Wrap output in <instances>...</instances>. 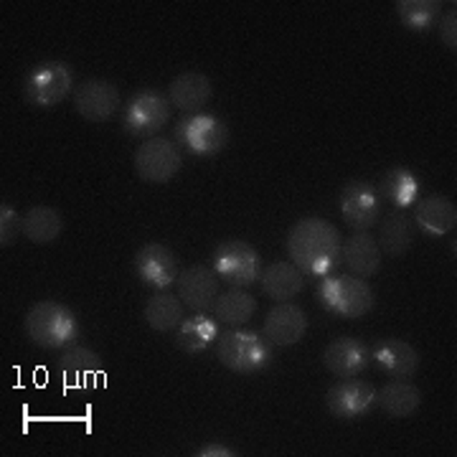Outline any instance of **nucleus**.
<instances>
[{"instance_id":"26","label":"nucleus","mask_w":457,"mask_h":457,"mask_svg":"<svg viewBox=\"0 0 457 457\" xmlns=\"http://www.w3.org/2000/svg\"><path fill=\"white\" fill-rule=\"evenodd\" d=\"M376 191H378L381 201H389L392 206H396L402 212V209H409V206H414L420 201L422 186H420V179L409 168L399 165V168H392L381 179V183L376 186Z\"/></svg>"},{"instance_id":"28","label":"nucleus","mask_w":457,"mask_h":457,"mask_svg":"<svg viewBox=\"0 0 457 457\" xmlns=\"http://www.w3.org/2000/svg\"><path fill=\"white\" fill-rule=\"evenodd\" d=\"M414 242V228L411 221L404 212H392L384 221H381V231H378V239L376 245L381 249V254L386 257H404Z\"/></svg>"},{"instance_id":"4","label":"nucleus","mask_w":457,"mask_h":457,"mask_svg":"<svg viewBox=\"0 0 457 457\" xmlns=\"http://www.w3.org/2000/svg\"><path fill=\"white\" fill-rule=\"evenodd\" d=\"M323 308L345 320H359L374 311L376 295L371 285L356 275H328L318 287Z\"/></svg>"},{"instance_id":"22","label":"nucleus","mask_w":457,"mask_h":457,"mask_svg":"<svg viewBox=\"0 0 457 457\" xmlns=\"http://www.w3.org/2000/svg\"><path fill=\"white\" fill-rule=\"evenodd\" d=\"M219 320L209 312H194L176 328V345L183 353H204L219 338Z\"/></svg>"},{"instance_id":"17","label":"nucleus","mask_w":457,"mask_h":457,"mask_svg":"<svg viewBox=\"0 0 457 457\" xmlns=\"http://www.w3.org/2000/svg\"><path fill=\"white\" fill-rule=\"evenodd\" d=\"M305 333H308V312L293 303H279L264 318V336L278 348L300 343Z\"/></svg>"},{"instance_id":"2","label":"nucleus","mask_w":457,"mask_h":457,"mask_svg":"<svg viewBox=\"0 0 457 457\" xmlns=\"http://www.w3.org/2000/svg\"><path fill=\"white\" fill-rule=\"evenodd\" d=\"M23 328H26V336L38 348H49V351L69 348L79 338V320L74 311L56 300H41L31 305L26 312Z\"/></svg>"},{"instance_id":"16","label":"nucleus","mask_w":457,"mask_h":457,"mask_svg":"<svg viewBox=\"0 0 457 457\" xmlns=\"http://www.w3.org/2000/svg\"><path fill=\"white\" fill-rule=\"evenodd\" d=\"M323 363L333 376L353 378V376H361L369 369L371 348L353 336H341V338L328 343V348L323 351Z\"/></svg>"},{"instance_id":"19","label":"nucleus","mask_w":457,"mask_h":457,"mask_svg":"<svg viewBox=\"0 0 457 457\" xmlns=\"http://www.w3.org/2000/svg\"><path fill=\"white\" fill-rule=\"evenodd\" d=\"M371 359L394 378H411L420 371V351L402 338H381L371 348Z\"/></svg>"},{"instance_id":"10","label":"nucleus","mask_w":457,"mask_h":457,"mask_svg":"<svg viewBox=\"0 0 457 457\" xmlns=\"http://www.w3.org/2000/svg\"><path fill=\"white\" fill-rule=\"evenodd\" d=\"M56 371L69 392H92L104 381V361L97 351L84 345H69L59 356Z\"/></svg>"},{"instance_id":"9","label":"nucleus","mask_w":457,"mask_h":457,"mask_svg":"<svg viewBox=\"0 0 457 457\" xmlns=\"http://www.w3.org/2000/svg\"><path fill=\"white\" fill-rule=\"evenodd\" d=\"M176 137L188 153H194L198 158H212L227 147L228 128L216 114L196 112L180 120L176 128Z\"/></svg>"},{"instance_id":"8","label":"nucleus","mask_w":457,"mask_h":457,"mask_svg":"<svg viewBox=\"0 0 457 457\" xmlns=\"http://www.w3.org/2000/svg\"><path fill=\"white\" fill-rule=\"evenodd\" d=\"M132 165H135L137 179L161 186L179 176V170L183 168V153L168 137H150L135 150Z\"/></svg>"},{"instance_id":"29","label":"nucleus","mask_w":457,"mask_h":457,"mask_svg":"<svg viewBox=\"0 0 457 457\" xmlns=\"http://www.w3.org/2000/svg\"><path fill=\"white\" fill-rule=\"evenodd\" d=\"M64 231V216L54 206H33L23 216V234L33 245H51Z\"/></svg>"},{"instance_id":"5","label":"nucleus","mask_w":457,"mask_h":457,"mask_svg":"<svg viewBox=\"0 0 457 457\" xmlns=\"http://www.w3.org/2000/svg\"><path fill=\"white\" fill-rule=\"evenodd\" d=\"M71 89H74V71L66 62H56V59L36 64L23 79V99L38 110L59 107Z\"/></svg>"},{"instance_id":"27","label":"nucleus","mask_w":457,"mask_h":457,"mask_svg":"<svg viewBox=\"0 0 457 457\" xmlns=\"http://www.w3.org/2000/svg\"><path fill=\"white\" fill-rule=\"evenodd\" d=\"M376 404L384 409L389 417L404 420L411 417L417 409L422 407V392L409 384L407 378H396L392 384H386L384 389L376 392Z\"/></svg>"},{"instance_id":"24","label":"nucleus","mask_w":457,"mask_h":457,"mask_svg":"<svg viewBox=\"0 0 457 457\" xmlns=\"http://www.w3.org/2000/svg\"><path fill=\"white\" fill-rule=\"evenodd\" d=\"M212 311L219 323L228 328H242L257 312V300H254V295L246 293L245 287H234V290H224L216 295Z\"/></svg>"},{"instance_id":"32","label":"nucleus","mask_w":457,"mask_h":457,"mask_svg":"<svg viewBox=\"0 0 457 457\" xmlns=\"http://www.w3.org/2000/svg\"><path fill=\"white\" fill-rule=\"evenodd\" d=\"M437 31H440L442 44L447 49L457 51V5L453 3L447 11H442L440 21H437Z\"/></svg>"},{"instance_id":"15","label":"nucleus","mask_w":457,"mask_h":457,"mask_svg":"<svg viewBox=\"0 0 457 457\" xmlns=\"http://www.w3.org/2000/svg\"><path fill=\"white\" fill-rule=\"evenodd\" d=\"M176 290H179L180 303L194 312H209L213 308V300L219 295V275L213 272V267L206 264H194L180 270L176 279Z\"/></svg>"},{"instance_id":"20","label":"nucleus","mask_w":457,"mask_h":457,"mask_svg":"<svg viewBox=\"0 0 457 457\" xmlns=\"http://www.w3.org/2000/svg\"><path fill=\"white\" fill-rule=\"evenodd\" d=\"M414 224L427 237H445L457 227V206L447 196H427L414 204Z\"/></svg>"},{"instance_id":"23","label":"nucleus","mask_w":457,"mask_h":457,"mask_svg":"<svg viewBox=\"0 0 457 457\" xmlns=\"http://www.w3.org/2000/svg\"><path fill=\"white\" fill-rule=\"evenodd\" d=\"M262 293L278 303H290L295 295L305 290V275L295 267L293 262H275L267 270H262Z\"/></svg>"},{"instance_id":"13","label":"nucleus","mask_w":457,"mask_h":457,"mask_svg":"<svg viewBox=\"0 0 457 457\" xmlns=\"http://www.w3.org/2000/svg\"><path fill=\"white\" fill-rule=\"evenodd\" d=\"M376 404V389L361 376L341 378L326 394V407L336 420H359Z\"/></svg>"},{"instance_id":"25","label":"nucleus","mask_w":457,"mask_h":457,"mask_svg":"<svg viewBox=\"0 0 457 457\" xmlns=\"http://www.w3.org/2000/svg\"><path fill=\"white\" fill-rule=\"evenodd\" d=\"M183 311L186 305L180 303V297L170 290H158L147 297L145 311L143 318L150 330L155 333H168V330H176L183 320Z\"/></svg>"},{"instance_id":"7","label":"nucleus","mask_w":457,"mask_h":457,"mask_svg":"<svg viewBox=\"0 0 457 457\" xmlns=\"http://www.w3.org/2000/svg\"><path fill=\"white\" fill-rule=\"evenodd\" d=\"M212 267L231 287H252L262 278L260 252L242 239H227L216 246Z\"/></svg>"},{"instance_id":"3","label":"nucleus","mask_w":457,"mask_h":457,"mask_svg":"<svg viewBox=\"0 0 457 457\" xmlns=\"http://www.w3.org/2000/svg\"><path fill=\"white\" fill-rule=\"evenodd\" d=\"M272 343L267 336L257 330L242 328H228L221 330L219 338L213 343L216 359L221 366H227L234 374H257L270 361H272Z\"/></svg>"},{"instance_id":"31","label":"nucleus","mask_w":457,"mask_h":457,"mask_svg":"<svg viewBox=\"0 0 457 457\" xmlns=\"http://www.w3.org/2000/svg\"><path fill=\"white\" fill-rule=\"evenodd\" d=\"M21 234H23V216L13 206L3 204L0 206V246L3 249L5 246H13Z\"/></svg>"},{"instance_id":"11","label":"nucleus","mask_w":457,"mask_h":457,"mask_svg":"<svg viewBox=\"0 0 457 457\" xmlns=\"http://www.w3.org/2000/svg\"><path fill=\"white\" fill-rule=\"evenodd\" d=\"M341 216L353 231H369L381 219V196L369 180H348L341 188Z\"/></svg>"},{"instance_id":"21","label":"nucleus","mask_w":457,"mask_h":457,"mask_svg":"<svg viewBox=\"0 0 457 457\" xmlns=\"http://www.w3.org/2000/svg\"><path fill=\"white\" fill-rule=\"evenodd\" d=\"M212 95V79L206 74H201V71H183L168 87L170 107L183 110V112H198L201 107L209 104Z\"/></svg>"},{"instance_id":"30","label":"nucleus","mask_w":457,"mask_h":457,"mask_svg":"<svg viewBox=\"0 0 457 457\" xmlns=\"http://www.w3.org/2000/svg\"><path fill=\"white\" fill-rule=\"evenodd\" d=\"M442 0H396L394 11L399 21L404 23V29L417 33L429 31L432 26H437L442 16Z\"/></svg>"},{"instance_id":"6","label":"nucleus","mask_w":457,"mask_h":457,"mask_svg":"<svg viewBox=\"0 0 457 457\" xmlns=\"http://www.w3.org/2000/svg\"><path fill=\"white\" fill-rule=\"evenodd\" d=\"M170 120V99L158 89H140L135 92L122 114V128L132 137L150 140L158 137Z\"/></svg>"},{"instance_id":"12","label":"nucleus","mask_w":457,"mask_h":457,"mask_svg":"<svg viewBox=\"0 0 457 457\" xmlns=\"http://www.w3.org/2000/svg\"><path fill=\"white\" fill-rule=\"evenodd\" d=\"M135 275L140 278L143 285L153 287V290H168L176 285L180 275L179 257L165 245L147 242L135 254Z\"/></svg>"},{"instance_id":"18","label":"nucleus","mask_w":457,"mask_h":457,"mask_svg":"<svg viewBox=\"0 0 457 457\" xmlns=\"http://www.w3.org/2000/svg\"><path fill=\"white\" fill-rule=\"evenodd\" d=\"M381 249L376 245V237L371 231H353L341 249V264L356 278H374L381 270Z\"/></svg>"},{"instance_id":"14","label":"nucleus","mask_w":457,"mask_h":457,"mask_svg":"<svg viewBox=\"0 0 457 457\" xmlns=\"http://www.w3.org/2000/svg\"><path fill=\"white\" fill-rule=\"evenodd\" d=\"M122 102L120 87L107 79H87L74 89V110L87 122H107Z\"/></svg>"},{"instance_id":"1","label":"nucleus","mask_w":457,"mask_h":457,"mask_svg":"<svg viewBox=\"0 0 457 457\" xmlns=\"http://www.w3.org/2000/svg\"><path fill=\"white\" fill-rule=\"evenodd\" d=\"M341 231L320 216L300 219L287 237L290 262L311 278H328L341 267Z\"/></svg>"},{"instance_id":"33","label":"nucleus","mask_w":457,"mask_h":457,"mask_svg":"<svg viewBox=\"0 0 457 457\" xmlns=\"http://www.w3.org/2000/svg\"><path fill=\"white\" fill-rule=\"evenodd\" d=\"M239 455L234 447H228V445H219V442H209V445H204V447H198L196 457H234Z\"/></svg>"}]
</instances>
